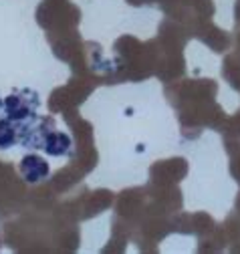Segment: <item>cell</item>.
Here are the masks:
<instances>
[{
    "label": "cell",
    "mask_w": 240,
    "mask_h": 254,
    "mask_svg": "<svg viewBox=\"0 0 240 254\" xmlns=\"http://www.w3.org/2000/svg\"><path fill=\"white\" fill-rule=\"evenodd\" d=\"M22 172L28 180H39L47 174V166L43 164V160H39V157H26L24 164H22Z\"/></svg>",
    "instance_id": "1"
},
{
    "label": "cell",
    "mask_w": 240,
    "mask_h": 254,
    "mask_svg": "<svg viewBox=\"0 0 240 254\" xmlns=\"http://www.w3.org/2000/svg\"><path fill=\"white\" fill-rule=\"evenodd\" d=\"M12 139H14L12 129H10L6 123L0 121V147H8V145L12 143Z\"/></svg>",
    "instance_id": "2"
},
{
    "label": "cell",
    "mask_w": 240,
    "mask_h": 254,
    "mask_svg": "<svg viewBox=\"0 0 240 254\" xmlns=\"http://www.w3.org/2000/svg\"><path fill=\"white\" fill-rule=\"evenodd\" d=\"M67 143V137H63V135H53L51 137V141H49V151L51 153H61L65 147H61V145H65Z\"/></svg>",
    "instance_id": "3"
}]
</instances>
